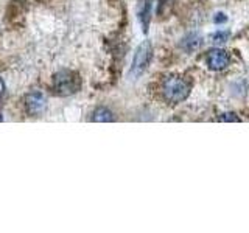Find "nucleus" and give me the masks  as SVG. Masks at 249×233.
Masks as SVG:
<instances>
[{"label": "nucleus", "mask_w": 249, "mask_h": 233, "mask_svg": "<svg viewBox=\"0 0 249 233\" xmlns=\"http://www.w3.org/2000/svg\"><path fill=\"white\" fill-rule=\"evenodd\" d=\"M92 120L97 121V123H107V121H112L114 116H112V112L109 111V109L98 107V109H95V112H93Z\"/></svg>", "instance_id": "nucleus-8"}, {"label": "nucleus", "mask_w": 249, "mask_h": 233, "mask_svg": "<svg viewBox=\"0 0 249 233\" xmlns=\"http://www.w3.org/2000/svg\"><path fill=\"white\" fill-rule=\"evenodd\" d=\"M2 87H3V85H2V81H0V92H2Z\"/></svg>", "instance_id": "nucleus-12"}, {"label": "nucleus", "mask_w": 249, "mask_h": 233, "mask_svg": "<svg viewBox=\"0 0 249 233\" xmlns=\"http://www.w3.org/2000/svg\"><path fill=\"white\" fill-rule=\"evenodd\" d=\"M220 121H228V123L233 121V123H238L240 120H238V116L233 114V112H226V114H223L220 116Z\"/></svg>", "instance_id": "nucleus-10"}, {"label": "nucleus", "mask_w": 249, "mask_h": 233, "mask_svg": "<svg viewBox=\"0 0 249 233\" xmlns=\"http://www.w3.org/2000/svg\"><path fill=\"white\" fill-rule=\"evenodd\" d=\"M151 44L145 41L142 42L136 50V54H134V59H132V67H131V76H140L145 68L150 64V59H151Z\"/></svg>", "instance_id": "nucleus-3"}, {"label": "nucleus", "mask_w": 249, "mask_h": 233, "mask_svg": "<svg viewBox=\"0 0 249 233\" xmlns=\"http://www.w3.org/2000/svg\"><path fill=\"white\" fill-rule=\"evenodd\" d=\"M53 87L59 95H73L80 89V76L70 70H61L53 76Z\"/></svg>", "instance_id": "nucleus-2"}, {"label": "nucleus", "mask_w": 249, "mask_h": 233, "mask_svg": "<svg viewBox=\"0 0 249 233\" xmlns=\"http://www.w3.org/2000/svg\"><path fill=\"white\" fill-rule=\"evenodd\" d=\"M229 36H231L229 31H216V33L212 34V41L215 44H224L229 39Z\"/></svg>", "instance_id": "nucleus-9"}, {"label": "nucleus", "mask_w": 249, "mask_h": 233, "mask_svg": "<svg viewBox=\"0 0 249 233\" xmlns=\"http://www.w3.org/2000/svg\"><path fill=\"white\" fill-rule=\"evenodd\" d=\"M213 20H215V23H224L226 20H228V17H226V14H223V13H216Z\"/></svg>", "instance_id": "nucleus-11"}, {"label": "nucleus", "mask_w": 249, "mask_h": 233, "mask_svg": "<svg viewBox=\"0 0 249 233\" xmlns=\"http://www.w3.org/2000/svg\"><path fill=\"white\" fill-rule=\"evenodd\" d=\"M207 66L210 70H223L229 66V54L221 49H213L207 53Z\"/></svg>", "instance_id": "nucleus-4"}, {"label": "nucleus", "mask_w": 249, "mask_h": 233, "mask_svg": "<svg viewBox=\"0 0 249 233\" xmlns=\"http://www.w3.org/2000/svg\"><path fill=\"white\" fill-rule=\"evenodd\" d=\"M199 45H201V37H199V34H196V33L187 34V36L182 39V42H181V47H182V49H184L185 51H193V50H196Z\"/></svg>", "instance_id": "nucleus-6"}, {"label": "nucleus", "mask_w": 249, "mask_h": 233, "mask_svg": "<svg viewBox=\"0 0 249 233\" xmlns=\"http://www.w3.org/2000/svg\"><path fill=\"white\" fill-rule=\"evenodd\" d=\"M25 106H27V112L33 116H37L41 115L45 107H47V100L42 93L39 92H31L30 95L27 97L25 100Z\"/></svg>", "instance_id": "nucleus-5"}, {"label": "nucleus", "mask_w": 249, "mask_h": 233, "mask_svg": "<svg viewBox=\"0 0 249 233\" xmlns=\"http://www.w3.org/2000/svg\"><path fill=\"white\" fill-rule=\"evenodd\" d=\"M162 92H163V97L168 101H171V103H179V101H182L189 97L190 84L187 83L184 78L173 75V76L165 78V81L162 84Z\"/></svg>", "instance_id": "nucleus-1"}, {"label": "nucleus", "mask_w": 249, "mask_h": 233, "mask_svg": "<svg viewBox=\"0 0 249 233\" xmlns=\"http://www.w3.org/2000/svg\"><path fill=\"white\" fill-rule=\"evenodd\" d=\"M150 13H151V2L150 0H142V3H140V6H139V17L143 23V31H146V28H148Z\"/></svg>", "instance_id": "nucleus-7"}]
</instances>
